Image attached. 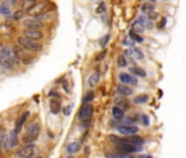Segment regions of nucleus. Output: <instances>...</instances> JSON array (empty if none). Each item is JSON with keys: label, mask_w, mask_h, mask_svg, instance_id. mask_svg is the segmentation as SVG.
<instances>
[{"label": "nucleus", "mask_w": 186, "mask_h": 158, "mask_svg": "<svg viewBox=\"0 0 186 158\" xmlns=\"http://www.w3.org/2000/svg\"><path fill=\"white\" fill-rule=\"evenodd\" d=\"M13 65L14 62L12 56V49L3 44H0V66H3L7 69H12Z\"/></svg>", "instance_id": "1"}, {"label": "nucleus", "mask_w": 186, "mask_h": 158, "mask_svg": "<svg viewBox=\"0 0 186 158\" xmlns=\"http://www.w3.org/2000/svg\"><path fill=\"white\" fill-rule=\"evenodd\" d=\"M41 133V125L38 122H32L26 126V135L23 137L24 143L34 142Z\"/></svg>", "instance_id": "2"}, {"label": "nucleus", "mask_w": 186, "mask_h": 158, "mask_svg": "<svg viewBox=\"0 0 186 158\" xmlns=\"http://www.w3.org/2000/svg\"><path fill=\"white\" fill-rule=\"evenodd\" d=\"M18 44H19V46H21L23 49H25L26 52L27 51H30V52L38 53L43 49L42 44L37 43V42L31 41V40H27V38H24V36H20V38H18Z\"/></svg>", "instance_id": "3"}, {"label": "nucleus", "mask_w": 186, "mask_h": 158, "mask_svg": "<svg viewBox=\"0 0 186 158\" xmlns=\"http://www.w3.org/2000/svg\"><path fill=\"white\" fill-rule=\"evenodd\" d=\"M22 25L25 27V30H32V31H40L44 27V24L42 21H37L32 18H27V19L23 20Z\"/></svg>", "instance_id": "4"}, {"label": "nucleus", "mask_w": 186, "mask_h": 158, "mask_svg": "<svg viewBox=\"0 0 186 158\" xmlns=\"http://www.w3.org/2000/svg\"><path fill=\"white\" fill-rule=\"evenodd\" d=\"M92 113H93V106L90 103H87L80 108L79 112H78V117H79V120L81 122H87L91 117Z\"/></svg>", "instance_id": "5"}, {"label": "nucleus", "mask_w": 186, "mask_h": 158, "mask_svg": "<svg viewBox=\"0 0 186 158\" xmlns=\"http://www.w3.org/2000/svg\"><path fill=\"white\" fill-rule=\"evenodd\" d=\"M117 150L119 153H122L123 155L125 154H133V153H137L141 150V148L138 147V146H134V145L130 144H126V143H123V144H119L117 146Z\"/></svg>", "instance_id": "6"}, {"label": "nucleus", "mask_w": 186, "mask_h": 158, "mask_svg": "<svg viewBox=\"0 0 186 158\" xmlns=\"http://www.w3.org/2000/svg\"><path fill=\"white\" fill-rule=\"evenodd\" d=\"M23 36L26 38L27 40H31V41L37 42L43 40L44 34L41 31H32V30H24L23 31Z\"/></svg>", "instance_id": "7"}, {"label": "nucleus", "mask_w": 186, "mask_h": 158, "mask_svg": "<svg viewBox=\"0 0 186 158\" xmlns=\"http://www.w3.org/2000/svg\"><path fill=\"white\" fill-rule=\"evenodd\" d=\"M35 153V146L34 145H27L16 153V155L21 158H31Z\"/></svg>", "instance_id": "8"}, {"label": "nucleus", "mask_w": 186, "mask_h": 158, "mask_svg": "<svg viewBox=\"0 0 186 158\" xmlns=\"http://www.w3.org/2000/svg\"><path fill=\"white\" fill-rule=\"evenodd\" d=\"M117 131L120 134H124V135H135V134L138 132V127L134 125H120L117 127Z\"/></svg>", "instance_id": "9"}, {"label": "nucleus", "mask_w": 186, "mask_h": 158, "mask_svg": "<svg viewBox=\"0 0 186 158\" xmlns=\"http://www.w3.org/2000/svg\"><path fill=\"white\" fill-rule=\"evenodd\" d=\"M123 143H126V144H130L134 145V146H138L139 147L140 145H142L145 143L143 138L140 136H137V135H130L127 138H123Z\"/></svg>", "instance_id": "10"}, {"label": "nucleus", "mask_w": 186, "mask_h": 158, "mask_svg": "<svg viewBox=\"0 0 186 158\" xmlns=\"http://www.w3.org/2000/svg\"><path fill=\"white\" fill-rule=\"evenodd\" d=\"M124 56H128V57H131V58H135V59H142L143 58V53L140 51L139 48H137V47H131L129 51H126L124 52Z\"/></svg>", "instance_id": "11"}, {"label": "nucleus", "mask_w": 186, "mask_h": 158, "mask_svg": "<svg viewBox=\"0 0 186 158\" xmlns=\"http://www.w3.org/2000/svg\"><path fill=\"white\" fill-rule=\"evenodd\" d=\"M119 80L123 84H137V79L136 77L131 76L129 74H126V73H120L119 74Z\"/></svg>", "instance_id": "12"}, {"label": "nucleus", "mask_w": 186, "mask_h": 158, "mask_svg": "<svg viewBox=\"0 0 186 158\" xmlns=\"http://www.w3.org/2000/svg\"><path fill=\"white\" fill-rule=\"evenodd\" d=\"M29 13L33 14L34 16H41V14L46 13V9H45V3H36L30 11Z\"/></svg>", "instance_id": "13"}, {"label": "nucleus", "mask_w": 186, "mask_h": 158, "mask_svg": "<svg viewBox=\"0 0 186 158\" xmlns=\"http://www.w3.org/2000/svg\"><path fill=\"white\" fill-rule=\"evenodd\" d=\"M138 22H139L140 24L145 27V29H148V30L152 29V27H153L151 20L149 19V16H140L139 18H138Z\"/></svg>", "instance_id": "14"}, {"label": "nucleus", "mask_w": 186, "mask_h": 158, "mask_svg": "<svg viewBox=\"0 0 186 158\" xmlns=\"http://www.w3.org/2000/svg\"><path fill=\"white\" fill-rule=\"evenodd\" d=\"M117 92L123 97H127V95H130L133 93V89L129 88L128 86H125V84H119L117 87Z\"/></svg>", "instance_id": "15"}, {"label": "nucleus", "mask_w": 186, "mask_h": 158, "mask_svg": "<svg viewBox=\"0 0 186 158\" xmlns=\"http://www.w3.org/2000/svg\"><path fill=\"white\" fill-rule=\"evenodd\" d=\"M115 103L117 104V108H119V109H122L123 111H125V110H128L129 108H130V104H129V101H127L126 99L124 98H118L115 100Z\"/></svg>", "instance_id": "16"}, {"label": "nucleus", "mask_w": 186, "mask_h": 158, "mask_svg": "<svg viewBox=\"0 0 186 158\" xmlns=\"http://www.w3.org/2000/svg\"><path fill=\"white\" fill-rule=\"evenodd\" d=\"M29 114H30L29 112H24V113H23V114H22L21 117H20V119H19V120H18V123H16V125H15V128H14L16 133L21 131L22 126H23V124H24V123H25L26 119H27V117H29Z\"/></svg>", "instance_id": "17"}, {"label": "nucleus", "mask_w": 186, "mask_h": 158, "mask_svg": "<svg viewBox=\"0 0 186 158\" xmlns=\"http://www.w3.org/2000/svg\"><path fill=\"white\" fill-rule=\"evenodd\" d=\"M98 80H100V73H98V71H95L94 74H92L90 76V78L88 80V84H89V86H90L91 88H93L98 84Z\"/></svg>", "instance_id": "18"}, {"label": "nucleus", "mask_w": 186, "mask_h": 158, "mask_svg": "<svg viewBox=\"0 0 186 158\" xmlns=\"http://www.w3.org/2000/svg\"><path fill=\"white\" fill-rule=\"evenodd\" d=\"M80 146H81L80 142H72L67 146V152H68L69 154H76L79 152Z\"/></svg>", "instance_id": "19"}, {"label": "nucleus", "mask_w": 186, "mask_h": 158, "mask_svg": "<svg viewBox=\"0 0 186 158\" xmlns=\"http://www.w3.org/2000/svg\"><path fill=\"white\" fill-rule=\"evenodd\" d=\"M61 110V106H60V102L57 100H52L50 101V112L53 114H58Z\"/></svg>", "instance_id": "20"}, {"label": "nucleus", "mask_w": 186, "mask_h": 158, "mask_svg": "<svg viewBox=\"0 0 186 158\" xmlns=\"http://www.w3.org/2000/svg\"><path fill=\"white\" fill-rule=\"evenodd\" d=\"M16 144H18V133L15 132V130H13L10 133V137H9V146L14 147L16 146Z\"/></svg>", "instance_id": "21"}, {"label": "nucleus", "mask_w": 186, "mask_h": 158, "mask_svg": "<svg viewBox=\"0 0 186 158\" xmlns=\"http://www.w3.org/2000/svg\"><path fill=\"white\" fill-rule=\"evenodd\" d=\"M153 10H154V7H153L152 3H150V2L142 3V5H141V11L143 12V13L150 14V13H152V12H153Z\"/></svg>", "instance_id": "22"}, {"label": "nucleus", "mask_w": 186, "mask_h": 158, "mask_svg": "<svg viewBox=\"0 0 186 158\" xmlns=\"http://www.w3.org/2000/svg\"><path fill=\"white\" fill-rule=\"evenodd\" d=\"M20 62H22V63L24 64V65H31V64L34 62V56H32L31 54H29V53H25L23 56L21 57V59H20Z\"/></svg>", "instance_id": "23"}, {"label": "nucleus", "mask_w": 186, "mask_h": 158, "mask_svg": "<svg viewBox=\"0 0 186 158\" xmlns=\"http://www.w3.org/2000/svg\"><path fill=\"white\" fill-rule=\"evenodd\" d=\"M129 70H130L131 74L135 75V76H138V77H146L147 76L146 71L143 70V69L139 68V67H131Z\"/></svg>", "instance_id": "24"}, {"label": "nucleus", "mask_w": 186, "mask_h": 158, "mask_svg": "<svg viewBox=\"0 0 186 158\" xmlns=\"http://www.w3.org/2000/svg\"><path fill=\"white\" fill-rule=\"evenodd\" d=\"M131 31L138 34V33H142V32H143V31H145V27H142L139 22H138V20H137V21H135L134 23L131 24Z\"/></svg>", "instance_id": "25"}, {"label": "nucleus", "mask_w": 186, "mask_h": 158, "mask_svg": "<svg viewBox=\"0 0 186 158\" xmlns=\"http://www.w3.org/2000/svg\"><path fill=\"white\" fill-rule=\"evenodd\" d=\"M112 113H113V117H114L115 119H117V120L123 119L124 115H125V113H124L123 110L119 109V108H117V106H114V108H113Z\"/></svg>", "instance_id": "26"}, {"label": "nucleus", "mask_w": 186, "mask_h": 158, "mask_svg": "<svg viewBox=\"0 0 186 158\" xmlns=\"http://www.w3.org/2000/svg\"><path fill=\"white\" fill-rule=\"evenodd\" d=\"M36 1H33V0H24V1H23V5H22V10L24 11V10H26L27 12H29V11L31 10V9L33 8V7H34V5H36Z\"/></svg>", "instance_id": "27"}, {"label": "nucleus", "mask_w": 186, "mask_h": 158, "mask_svg": "<svg viewBox=\"0 0 186 158\" xmlns=\"http://www.w3.org/2000/svg\"><path fill=\"white\" fill-rule=\"evenodd\" d=\"M0 13L3 14V16H9L11 14V9L9 5H7L5 2H2L0 5Z\"/></svg>", "instance_id": "28"}, {"label": "nucleus", "mask_w": 186, "mask_h": 158, "mask_svg": "<svg viewBox=\"0 0 186 158\" xmlns=\"http://www.w3.org/2000/svg\"><path fill=\"white\" fill-rule=\"evenodd\" d=\"M148 100H149V95H141L136 97V98L134 99V102H135V103H137V104H141V103H146Z\"/></svg>", "instance_id": "29"}, {"label": "nucleus", "mask_w": 186, "mask_h": 158, "mask_svg": "<svg viewBox=\"0 0 186 158\" xmlns=\"http://www.w3.org/2000/svg\"><path fill=\"white\" fill-rule=\"evenodd\" d=\"M129 38H131L134 42H138V43H140V42L143 41V38H141L140 35H138L137 33L133 32V31L130 30V32H129Z\"/></svg>", "instance_id": "30"}, {"label": "nucleus", "mask_w": 186, "mask_h": 158, "mask_svg": "<svg viewBox=\"0 0 186 158\" xmlns=\"http://www.w3.org/2000/svg\"><path fill=\"white\" fill-rule=\"evenodd\" d=\"M117 65L119 67H126L127 66V59L125 58L124 55H119L117 57Z\"/></svg>", "instance_id": "31"}, {"label": "nucleus", "mask_w": 186, "mask_h": 158, "mask_svg": "<svg viewBox=\"0 0 186 158\" xmlns=\"http://www.w3.org/2000/svg\"><path fill=\"white\" fill-rule=\"evenodd\" d=\"M93 97H94V93H93V91H89V92L85 95L84 98H83V102H84V103H89L90 101L93 100Z\"/></svg>", "instance_id": "32"}, {"label": "nucleus", "mask_w": 186, "mask_h": 158, "mask_svg": "<svg viewBox=\"0 0 186 158\" xmlns=\"http://www.w3.org/2000/svg\"><path fill=\"white\" fill-rule=\"evenodd\" d=\"M23 14H24V11L22 10V9H19L18 11H15L13 14V19L15 20V21H18V20H20L23 16Z\"/></svg>", "instance_id": "33"}, {"label": "nucleus", "mask_w": 186, "mask_h": 158, "mask_svg": "<svg viewBox=\"0 0 186 158\" xmlns=\"http://www.w3.org/2000/svg\"><path fill=\"white\" fill-rule=\"evenodd\" d=\"M109 41V34H106L105 36H103V38L100 40V45H101L102 47H105L106 46V44L108 43Z\"/></svg>", "instance_id": "34"}, {"label": "nucleus", "mask_w": 186, "mask_h": 158, "mask_svg": "<svg viewBox=\"0 0 186 158\" xmlns=\"http://www.w3.org/2000/svg\"><path fill=\"white\" fill-rule=\"evenodd\" d=\"M96 13H103V12H105L106 11V7H105V3H100L98 5V7L96 8Z\"/></svg>", "instance_id": "35"}, {"label": "nucleus", "mask_w": 186, "mask_h": 158, "mask_svg": "<svg viewBox=\"0 0 186 158\" xmlns=\"http://www.w3.org/2000/svg\"><path fill=\"white\" fill-rule=\"evenodd\" d=\"M106 158H134V157H130V156H127V155H113V154H108V155L105 156Z\"/></svg>", "instance_id": "36"}, {"label": "nucleus", "mask_w": 186, "mask_h": 158, "mask_svg": "<svg viewBox=\"0 0 186 158\" xmlns=\"http://www.w3.org/2000/svg\"><path fill=\"white\" fill-rule=\"evenodd\" d=\"M123 44L124 45H127V46H134V44H135V42L131 40V38H124V41H123Z\"/></svg>", "instance_id": "37"}, {"label": "nucleus", "mask_w": 186, "mask_h": 158, "mask_svg": "<svg viewBox=\"0 0 186 158\" xmlns=\"http://www.w3.org/2000/svg\"><path fill=\"white\" fill-rule=\"evenodd\" d=\"M141 121H142V124L146 126H148L150 124V120H149V117L146 114H142L141 115Z\"/></svg>", "instance_id": "38"}, {"label": "nucleus", "mask_w": 186, "mask_h": 158, "mask_svg": "<svg viewBox=\"0 0 186 158\" xmlns=\"http://www.w3.org/2000/svg\"><path fill=\"white\" fill-rule=\"evenodd\" d=\"M106 54H107V51L106 49H104V51H102L101 52V54L98 55V57H96V62H101V60H103V58L106 56Z\"/></svg>", "instance_id": "39"}, {"label": "nucleus", "mask_w": 186, "mask_h": 158, "mask_svg": "<svg viewBox=\"0 0 186 158\" xmlns=\"http://www.w3.org/2000/svg\"><path fill=\"white\" fill-rule=\"evenodd\" d=\"M70 111H71V106H67L65 109H64V113H65L66 115L70 114Z\"/></svg>", "instance_id": "40"}, {"label": "nucleus", "mask_w": 186, "mask_h": 158, "mask_svg": "<svg viewBox=\"0 0 186 158\" xmlns=\"http://www.w3.org/2000/svg\"><path fill=\"white\" fill-rule=\"evenodd\" d=\"M165 22H167V19L164 18L163 20H162V22H161V24H160V27H163L164 25H165Z\"/></svg>", "instance_id": "41"}, {"label": "nucleus", "mask_w": 186, "mask_h": 158, "mask_svg": "<svg viewBox=\"0 0 186 158\" xmlns=\"http://www.w3.org/2000/svg\"><path fill=\"white\" fill-rule=\"evenodd\" d=\"M138 158H152V157H151V156H148V155H141Z\"/></svg>", "instance_id": "42"}, {"label": "nucleus", "mask_w": 186, "mask_h": 158, "mask_svg": "<svg viewBox=\"0 0 186 158\" xmlns=\"http://www.w3.org/2000/svg\"><path fill=\"white\" fill-rule=\"evenodd\" d=\"M67 158H74V156H69V157H67Z\"/></svg>", "instance_id": "43"}, {"label": "nucleus", "mask_w": 186, "mask_h": 158, "mask_svg": "<svg viewBox=\"0 0 186 158\" xmlns=\"http://www.w3.org/2000/svg\"><path fill=\"white\" fill-rule=\"evenodd\" d=\"M31 158H32V157H31ZM35 158H42V157H35Z\"/></svg>", "instance_id": "44"}]
</instances>
